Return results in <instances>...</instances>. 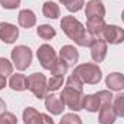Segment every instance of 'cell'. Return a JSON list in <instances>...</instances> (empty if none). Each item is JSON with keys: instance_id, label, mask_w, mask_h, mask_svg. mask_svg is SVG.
<instances>
[{"instance_id": "cell-18", "label": "cell", "mask_w": 124, "mask_h": 124, "mask_svg": "<svg viewBox=\"0 0 124 124\" xmlns=\"http://www.w3.org/2000/svg\"><path fill=\"white\" fill-rule=\"evenodd\" d=\"M9 87L13 91H25L28 90V77L23 74H12L9 79Z\"/></svg>"}, {"instance_id": "cell-24", "label": "cell", "mask_w": 124, "mask_h": 124, "mask_svg": "<svg viewBox=\"0 0 124 124\" xmlns=\"http://www.w3.org/2000/svg\"><path fill=\"white\" fill-rule=\"evenodd\" d=\"M62 4L71 12V13H75V12H79L82 7H84V0H59Z\"/></svg>"}, {"instance_id": "cell-21", "label": "cell", "mask_w": 124, "mask_h": 124, "mask_svg": "<svg viewBox=\"0 0 124 124\" xmlns=\"http://www.w3.org/2000/svg\"><path fill=\"white\" fill-rule=\"evenodd\" d=\"M36 33H38V36H39L40 39H43V40H49V39L55 38L56 31H55L51 25H40V26L36 29Z\"/></svg>"}, {"instance_id": "cell-23", "label": "cell", "mask_w": 124, "mask_h": 124, "mask_svg": "<svg viewBox=\"0 0 124 124\" xmlns=\"http://www.w3.org/2000/svg\"><path fill=\"white\" fill-rule=\"evenodd\" d=\"M62 85H63V77L62 75H52L48 79V91L49 93L58 91Z\"/></svg>"}, {"instance_id": "cell-4", "label": "cell", "mask_w": 124, "mask_h": 124, "mask_svg": "<svg viewBox=\"0 0 124 124\" xmlns=\"http://www.w3.org/2000/svg\"><path fill=\"white\" fill-rule=\"evenodd\" d=\"M84 97L85 94L84 91H78L69 85H65L63 90H62V94H61V98L63 100L65 105L72 110V111H81L84 110L82 108V102H84Z\"/></svg>"}, {"instance_id": "cell-26", "label": "cell", "mask_w": 124, "mask_h": 124, "mask_svg": "<svg viewBox=\"0 0 124 124\" xmlns=\"http://www.w3.org/2000/svg\"><path fill=\"white\" fill-rule=\"evenodd\" d=\"M12 74H13V63L6 58H0V75L9 77Z\"/></svg>"}, {"instance_id": "cell-15", "label": "cell", "mask_w": 124, "mask_h": 124, "mask_svg": "<svg viewBox=\"0 0 124 124\" xmlns=\"http://www.w3.org/2000/svg\"><path fill=\"white\" fill-rule=\"evenodd\" d=\"M117 120V114L113 108V104L101 105L98 111V123L100 124H114Z\"/></svg>"}, {"instance_id": "cell-34", "label": "cell", "mask_w": 124, "mask_h": 124, "mask_svg": "<svg viewBox=\"0 0 124 124\" xmlns=\"http://www.w3.org/2000/svg\"><path fill=\"white\" fill-rule=\"evenodd\" d=\"M121 19H123V23H124V10L121 12Z\"/></svg>"}, {"instance_id": "cell-17", "label": "cell", "mask_w": 124, "mask_h": 124, "mask_svg": "<svg viewBox=\"0 0 124 124\" xmlns=\"http://www.w3.org/2000/svg\"><path fill=\"white\" fill-rule=\"evenodd\" d=\"M17 22L22 28L25 29H31L36 25V16L35 13L32 12L31 9H23L19 12V16H17Z\"/></svg>"}, {"instance_id": "cell-10", "label": "cell", "mask_w": 124, "mask_h": 124, "mask_svg": "<svg viewBox=\"0 0 124 124\" xmlns=\"http://www.w3.org/2000/svg\"><path fill=\"white\" fill-rule=\"evenodd\" d=\"M45 107H46V110L51 113V114H54V116H59L62 114V111L65 110V102H63V100L61 98V95H55V94H46V97H45Z\"/></svg>"}, {"instance_id": "cell-20", "label": "cell", "mask_w": 124, "mask_h": 124, "mask_svg": "<svg viewBox=\"0 0 124 124\" xmlns=\"http://www.w3.org/2000/svg\"><path fill=\"white\" fill-rule=\"evenodd\" d=\"M42 13L48 19H58L61 16L59 6L56 3H54V1H45L43 6H42Z\"/></svg>"}, {"instance_id": "cell-12", "label": "cell", "mask_w": 124, "mask_h": 124, "mask_svg": "<svg viewBox=\"0 0 124 124\" xmlns=\"http://www.w3.org/2000/svg\"><path fill=\"white\" fill-rule=\"evenodd\" d=\"M59 58L68 66H74V65H77V62L79 59V54L74 45H63L59 51Z\"/></svg>"}, {"instance_id": "cell-9", "label": "cell", "mask_w": 124, "mask_h": 124, "mask_svg": "<svg viewBox=\"0 0 124 124\" xmlns=\"http://www.w3.org/2000/svg\"><path fill=\"white\" fill-rule=\"evenodd\" d=\"M19 38V28L12 23L0 22V40L4 43H15Z\"/></svg>"}, {"instance_id": "cell-30", "label": "cell", "mask_w": 124, "mask_h": 124, "mask_svg": "<svg viewBox=\"0 0 124 124\" xmlns=\"http://www.w3.org/2000/svg\"><path fill=\"white\" fill-rule=\"evenodd\" d=\"M0 124H17V117L13 113L4 111L0 116Z\"/></svg>"}, {"instance_id": "cell-25", "label": "cell", "mask_w": 124, "mask_h": 124, "mask_svg": "<svg viewBox=\"0 0 124 124\" xmlns=\"http://www.w3.org/2000/svg\"><path fill=\"white\" fill-rule=\"evenodd\" d=\"M68 68H69V66L62 61L61 58H58V59L55 61V63L52 65L51 72H52V75H62V77H63V75L68 72Z\"/></svg>"}, {"instance_id": "cell-28", "label": "cell", "mask_w": 124, "mask_h": 124, "mask_svg": "<svg viewBox=\"0 0 124 124\" xmlns=\"http://www.w3.org/2000/svg\"><path fill=\"white\" fill-rule=\"evenodd\" d=\"M98 98H100V102L101 105H107V104H113V100H114V95L111 94V91L108 90H101L97 93Z\"/></svg>"}, {"instance_id": "cell-2", "label": "cell", "mask_w": 124, "mask_h": 124, "mask_svg": "<svg viewBox=\"0 0 124 124\" xmlns=\"http://www.w3.org/2000/svg\"><path fill=\"white\" fill-rule=\"evenodd\" d=\"M72 74L79 77L81 81L88 85H97L102 78V71L98 66V63H91V62L77 65Z\"/></svg>"}, {"instance_id": "cell-33", "label": "cell", "mask_w": 124, "mask_h": 124, "mask_svg": "<svg viewBox=\"0 0 124 124\" xmlns=\"http://www.w3.org/2000/svg\"><path fill=\"white\" fill-rule=\"evenodd\" d=\"M7 85V81H6V77H1L0 75V90H3L4 87Z\"/></svg>"}, {"instance_id": "cell-29", "label": "cell", "mask_w": 124, "mask_h": 124, "mask_svg": "<svg viewBox=\"0 0 124 124\" xmlns=\"http://www.w3.org/2000/svg\"><path fill=\"white\" fill-rule=\"evenodd\" d=\"M59 124H82V120L79 116L74 114V113H69V114H63L61 118Z\"/></svg>"}, {"instance_id": "cell-1", "label": "cell", "mask_w": 124, "mask_h": 124, "mask_svg": "<svg viewBox=\"0 0 124 124\" xmlns=\"http://www.w3.org/2000/svg\"><path fill=\"white\" fill-rule=\"evenodd\" d=\"M61 28L62 32L71 40H74V43H77L78 46H82V48H90L95 39L87 31V28L74 16H63L61 20Z\"/></svg>"}, {"instance_id": "cell-19", "label": "cell", "mask_w": 124, "mask_h": 124, "mask_svg": "<svg viewBox=\"0 0 124 124\" xmlns=\"http://www.w3.org/2000/svg\"><path fill=\"white\" fill-rule=\"evenodd\" d=\"M82 108L90 111V113H97L101 108V102L97 94H88L84 97V102H82Z\"/></svg>"}, {"instance_id": "cell-32", "label": "cell", "mask_w": 124, "mask_h": 124, "mask_svg": "<svg viewBox=\"0 0 124 124\" xmlns=\"http://www.w3.org/2000/svg\"><path fill=\"white\" fill-rule=\"evenodd\" d=\"M4 111H6V102H4V100L0 97V116H1Z\"/></svg>"}, {"instance_id": "cell-11", "label": "cell", "mask_w": 124, "mask_h": 124, "mask_svg": "<svg viewBox=\"0 0 124 124\" xmlns=\"http://www.w3.org/2000/svg\"><path fill=\"white\" fill-rule=\"evenodd\" d=\"M85 16H87V19H94V17L104 19V16H105L104 3L101 0H90L85 4Z\"/></svg>"}, {"instance_id": "cell-13", "label": "cell", "mask_w": 124, "mask_h": 124, "mask_svg": "<svg viewBox=\"0 0 124 124\" xmlns=\"http://www.w3.org/2000/svg\"><path fill=\"white\" fill-rule=\"evenodd\" d=\"M91 49V58L94 62H102L107 56V42L104 39H94L93 45L90 46Z\"/></svg>"}, {"instance_id": "cell-22", "label": "cell", "mask_w": 124, "mask_h": 124, "mask_svg": "<svg viewBox=\"0 0 124 124\" xmlns=\"http://www.w3.org/2000/svg\"><path fill=\"white\" fill-rule=\"evenodd\" d=\"M113 108H114L117 117H123L124 118V93H120L118 95H114Z\"/></svg>"}, {"instance_id": "cell-5", "label": "cell", "mask_w": 124, "mask_h": 124, "mask_svg": "<svg viewBox=\"0 0 124 124\" xmlns=\"http://www.w3.org/2000/svg\"><path fill=\"white\" fill-rule=\"evenodd\" d=\"M28 90L38 100H43L48 94V79L45 74L35 72L28 77Z\"/></svg>"}, {"instance_id": "cell-6", "label": "cell", "mask_w": 124, "mask_h": 124, "mask_svg": "<svg viewBox=\"0 0 124 124\" xmlns=\"http://www.w3.org/2000/svg\"><path fill=\"white\" fill-rule=\"evenodd\" d=\"M36 56H38L39 63L42 65V68H43V69H48V71H51L52 65H54L55 61L58 59L56 51H55L51 45H48V43H43V45H40V46L38 48Z\"/></svg>"}, {"instance_id": "cell-7", "label": "cell", "mask_w": 124, "mask_h": 124, "mask_svg": "<svg viewBox=\"0 0 124 124\" xmlns=\"http://www.w3.org/2000/svg\"><path fill=\"white\" fill-rule=\"evenodd\" d=\"M23 123L25 124H55L51 116L39 113L36 108L28 107L23 110Z\"/></svg>"}, {"instance_id": "cell-14", "label": "cell", "mask_w": 124, "mask_h": 124, "mask_svg": "<svg viewBox=\"0 0 124 124\" xmlns=\"http://www.w3.org/2000/svg\"><path fill=\"white\" fill-rule=\"evenodd\" d=\"M107 23L101 17H94V19H87V31L93 35L95 39H102V32L105 29Z\"/></svg>"}, {"instance_id": "cell-16", "label": "cell", "mask_w": 124, "mask_h": 124, "mask_svg": "<svg viewBox=\"0 0 124 124\" xmlns=\"http://www.w3.org/2000/svg\"><path fill=\"white\" fill-rule=\"evenodd\" d=\"M105 85L111 91H121L124 90V74L111 72L105 78Z\"/></svg>"}, {"instance_id": "cell-27", "label": "cell", "mask_w": 124, "mask_h": 124, "mask_svg": "<svg viewBox=\"0 0 124 124\" xmlns=\"http://www.w3.org/2000/svg\"><path fill=\"white\" fill-rule=\"evenodd\" d=\"M66 85H69V87H72V88H75V90H78V91H84V82H82L81 78L77 77L75 74H71V75L68 77Z\"/></svg>"}, {"instance_id": "cell-31", "label": "cell", "mask_w": 124, "mask_h": 124, "mask_svg": "<svg viewBox=\"0 0 124 124\" xmlns=\"http://www.w3.org/2000/svg\"><path fill=\"white\" fill-rule=\"evenodd\" d=\"M0 4L3 9L13 10V9H17L20 6V0H0Z\"/></svg>"}, {"instance_id": "cell-8", "label": "cell", "mask_w": 124, "mask_h": 124, "mask_svg": "<svg viewBox=\"0 0 124 124\" xmlns=\"http://www.w3.org/2000/svg\"><path fill=\"white\" fill-rule=\"evenodd\" d=\"M102 39L110 45H120L124 42V29L117 25H107L102 32Z\"/></svg>"}, {"instance_id": "cell-3", "label": "cell", "mask_w": 124, "mask_h": 124, "mask_svg": "<svg viewBox=\"0 0 124 124\" xmlns=\"http://www.w3.org/2000/svg\"><path fill=\"white\" fill-rule=\"evenodd\" d=\"M12 62L13 65L16 66V69L19 71H26L32 63V58H33V54H32V49L29 46H25V45H19L16 48L12 49Z\"/></svg>"}]
</instances>
